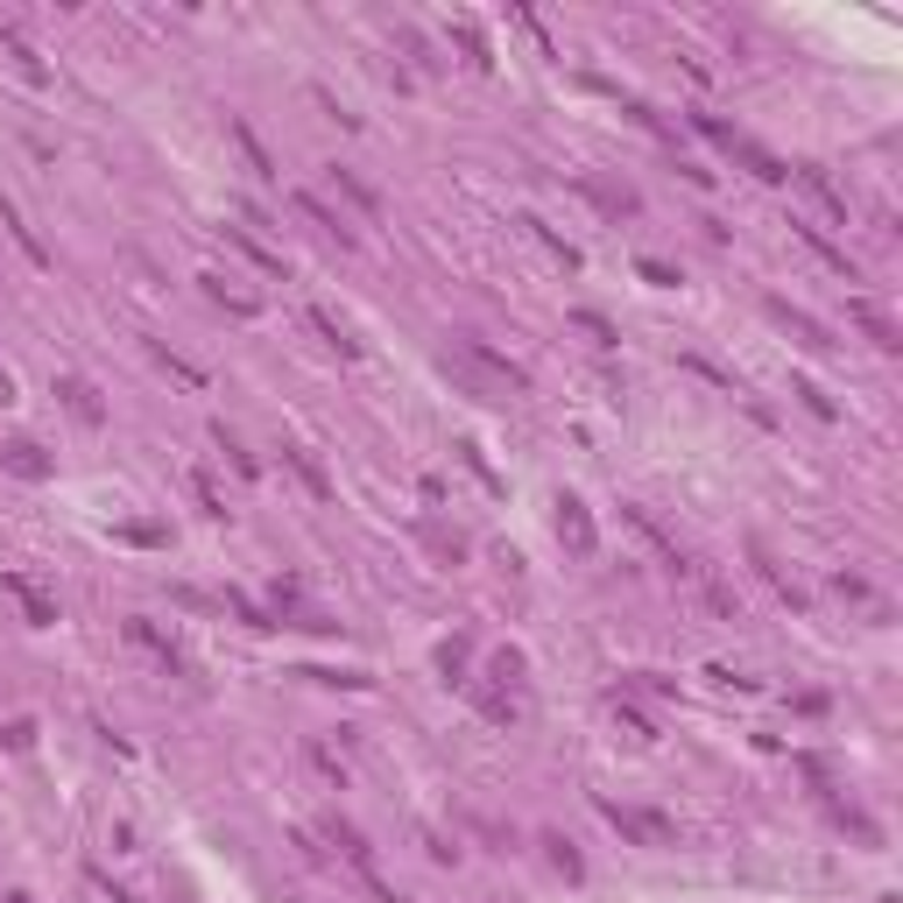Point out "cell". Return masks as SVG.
I'll return each instance as SVG.
<instances>
[{"label":"cell","mask_w":903,"mask_h":903,"mask_svg":"<svg viewBox=\"0 0 903 903\" xmlns=\"http://www.w3.org/2000/svg\"><path fill=\"white\" fill-rule=\"evenodd\" d=\"M438 368H445L452 389L473 396V402H515V396H530V374L515 368L509 353H494L488 339H466V332H452L445 346H438Z\"/></svg>","instance_id":"obj_1"},{"label":"cell","mask_w":903,"mask_h":903,"mask_svg":"<svg viewBox=\"0 0 903 903\" xmlns=\"http://www.w3.org/2000/svg\"><path fill=\"white\" fill-rule=\"evenodd\" d=\"M601 819H607L622 840H636V848H678V825H670L664 812H636V804H614V798H601Z\"/></svg>","instance_id":"obj_2"},{"label":"cell","mask_w":903,"mask_h":903,"mask_svg":"<svg viewBox=\"0 0 903 903\" xmlns=\"http://www.w3.org/2000/svg\"><path fill=\"white\" fill-rule=\"evenodd\" d=\"M0 601H14L22 607V622L29 628H57L64 622V607H57V593L35 579V572H0Z\"/></svg>","instance_id":"obj_3"},{"label":"cell","mask_w":903,"mask_h":903,"mask_svg":"<svg viewBox=\"0 0 903 903\" xmlns=\"http://www.w3.org/2000/svg\"><path fill=\"white\" fill-rule=\"evenodd\" d=\"M121 636H127L134 649H142V657L156 664L163 678H184V670H191V657L177 649V636H170V628H156V622H148V614H127V622H121Z\"/></svg>","instance_id":"obj_4"},{"label":"cell","mask_w":903,"mask_h":903,"mask_svg":"<svg viewBox=\"0 0 903 903\" xmlns=\"http://www.w3.org/2000/svg\"><path fill=\"white\" fill-rule=\"evenodd\" d=\"M558 515H551V530H558V544L572 551V558H601V530H593V509L579 502V494H558V502H551Z\"/></svg>","instance_id":"obj_5"},{"label":"cell","mask_w":903,"mask_h":903,"mask_svg":"<svg viewBox=\"0 0 903 903\" xmlns=\"http://www.w3.org/2000/svg\"><path fill=\"white\" fill-rule=\"evenodd\" d=\"M0 57H8V71H14L22 85H35V92L50 85V64H43V50L22 35V22H0Z\"/></svg>","instance_id":"obj_6"},{"label":"cell","mask_w":903,"mask_h":903,"mask_svg":"<svg viewBox=\"0 0 903 903\" xmlns=\"http://www.w3.org/2000/svg\"><path fill=\"white\" fill-rule=\"evenodd\" d=\"M50 396H57V402H64V410H71V417H79V424H85V431H100V424H106V402H100V389H92V381H85V374H71V368H64V374H57V381H50Z\"/></svg>","instance_id":"obj_7"},{"label":"cell","mask_w":903,"mask_h":903,"mask_svg":"<svg viewBox=\"0 0 903 903\" xmlns=\"http://www.w3.org/2000/svg\"><path fill=\"white\" fill-rule=\"evenodd\" d=\"M762 311H770V318L783 325V332H791V339L804 346V353H825V346H833V332H825V325H819L812 311H798L791 297H762Z\"/></svg>","instance_id":"obj_8"},{"label":"cell","mask_w":903,"mask_h":903,"mask_svg":"<svg viewBox=\"0 0 903 903\" xmlns=\"http://www.w3.org/2000/svg\"><path fill=\"white\" fill-rule=\"evenodd\" d=\"M0 473H14V480H50V473H57V452H43L35 438H8V445H0Z\"/></svg>","instance_id":"obj_9"},{"label":"cell","mask_w":903,"mask_h":903,"mask_svg":"<svg viewBox=\"0 0 903 903\" xmlns=\"http://www.w3.org/2000/svg\"><path fill=\"white\" fill-rule=\"evenodd\" d=\"M622 523L636 530V536H643L649 551H657V558H664L670 572H691V565H685V551H678V544H670V536H664V523H657V515H649V509H636V502H622Z\"/></svg>","instance_id":"obj_10"},{"label":"cell","mask_w":903,"mask_h":903,"mask_svg":"<svg viewBox=\"0 0 903 903\" xmlns=\"http://www.w3.org/2000/svg\"><path fill=\"white\" fill-rule=\"evenodd\" d=\"M791 177H798L804 191H812V205H819V213H825V219H840V226H848V191H840L833 177H825V170H819V163H798V170H791Z\"/></svg>","instance_id":"obj_11"},{"label":"cell","mask_w":903,"mask_h":903,"mask_svg":"<svg viewBox=\"0 0 903 903\" xmlns=\"http://www.w3.org/2000/svg\"><path fill=\"white\" fill-rule=\"evenodd\" d=\"M579 191L593 205H601L607 219H636L643 213V198H636V184H607V177H579Z\"/></svg>","instance_id":"obj_12"},{"label":"cell","mask_w":903,"mask_h":903,"mask_svg":"<svg viewBox=\"0 0 903 903\" xmlns=\"http://www.w3.org/2000/svg\"><path fill=\"white\" fill-rule=\"evenodd\" d=\"M276 452H283V466L304 480V494H311V502H332V473L318 466V452H311V445H276Z\"/></svg>","instance_id":"obj_13"},{"label":"cell","mask_w":903,"mask_h":903,"mask_svg":"<svg viewBox=\"0 0 903 903\" xmlns=\"http://www.w3.org/2000/svg\"><path fill=\"white\" fill-rule=\"evenodd\" d=\"M848 318L861 325V332H869V346H875V353H896V346H903V332H896V318H890V311H875L869 297H854V304H848Z\"/></svg>","instance_id":"obj_14"},{"label":"cell","mask_w":903,"mask_h":903,"mask_svg":"<svg viewBox=\"0 0 903 903\" xmlns=\"http://www.w3.org/2000/svg\"><path fill=\"white\" fill-rule=\"evenodd\" d=\"M297 213L311 219V226H318L325 240H339V247H353V240H360V234H353V219H346V213H332V205H325V198H311V191H297Z\"/></svg>","instance_id":"obj_15"},{"label":"cell","mask_w":903,"mask_h":903,"mask_svg":"<svg viewBox=\"0 0 903 903\" xmlns=\"http://www.w3.org/2000/svg\"><path fill=\"white\" fill-rule=\"evenodd\" d=\"M304 325H311V332H318L325 346H332V353H339V360H360V339H353V332H346V325H339L332 311H325V304H311V311H304Z\"/></svg>","instance_id":"obj_16"},{"label":"cell","mask_w":903,"mask_h":903,"mask_svg":"<svg viewBox=\"0 0 903 903\" xmlns=\"http://www.w3.org/2000/svg\"><path fill=\"white\" fill-rule=\"evenodd\" d=\"M445 35L459 43V57H466L473 71H488V64H494V50H488V35H480V22H466V14H452V22H445Z\"/></svg>","instance_id":"obj_17"},{"label":"cell","mask_w":903,"mask_h":903,"mask_svg":"<svg viewBox=\"0 0 903 903\" xmlns=\"http://www.w3.org/2000/svg\"><path fill=\"white\" fill-rule=\"evenodd\" d=\"M735 163L748 170V177H762V184H783V177H791V163H783V156H770L762 142H741V148H735Z\"/></svg>","instance_id":"obj_18"},{"label":"cell","mask_w":903,"mask_h":903,"mask_svg":"<svg viewBox=\"0 0 903 903\" xmlns=\"http://www.w3.org/2000/svg\"><path fill=\"white\" fill-rule=\"evenodd\" d=\"M798 240L812 247V255H819L825 268H833V276H848V283H861V268H854V255H848V247H833V240L819 234V226H798Z\"/></svg>","instance_id":"obj_19"},{"label":"cell","mask_w":903,"mask_h":903,"mask_svg":"<svg viewBox=\"0 0 903 903\" xmlns=\"http://www.w3.org/2000/svg\"><path fill=\"white\" fill-rule=\"evenodd\" d=\"M417 536H424V551H431V558H445V565H459V558H466V536H459V530H445L438 515H424V523H417Z\"/></svg>","instance_id":"obj_20"},{"label":"cell","mask_w":903,"mask_h":903,"mask_svg":"<svg viewBox=\"0 0 903 903\" xmlns=\"http://www.w3.org/2000/svg\"><path fill=\"white\" fill-rule=\"evenodd\" d=\"M833 593H840V601H854V607H869L875 622H890V601H882V593L861 579V572H833Z\"/></svg>","instance_id":"obj_21"},{"label":"cell","mask_w":903,"mask_h":903,"mask_svg":"<svg viewBox=\"0 0 903 903\" xmlns=\"http://www.w3.org/2000/svg\"><path fill=\"white\" fill-rule=\"evenodd\" d=\"M226 134H234V148L247 156V170H255V177H283V170H276V156H268V148L255 142V127H247L240 113H234V121H226Z\"/></svg>","instance_id":"obj_22"},{"label":"cell","mask_w":903,"mask_h":903,"mask_svg":"<svg viewBox=\"0 0 903 903\" xmlns=\"http://www.w3.org/2000/svg\"><path fill=\"white\" fill-rule=\"evenodd\" d=\"M325 177H332V191H339V198H353V205H360L368 219H381V191H374V184H360V177H353L346 163H332Z\"/></svg>","instance_id":"obj_23"},{"label":"cell","mask_w":903,"mask_h":903,"mask_svg":"<svg viewBox=\"0 0 903 903\" xmlns=\"http://www.w3.org/2000/svg\"><path fill=\"white\" fill-rule=\"evenodd\" d=\"M607 706H614V720H622V727H628V741H643V748H649V741H657V720H649V714H643V706H636V699H628V691H607Z\"/></svg>","instance_id":"obj_24"},{"label":"cell","mask_w":903,"mask_h":903,"mask_svg":"<svg viewBox=\"0 0 903 903\" xmlns=\"http://www.w3.org/2000/svg\"><path fill=\"white\" fill-rule=\"evenodd\" d=\"M523 670H530V657H523V649H494V657H488V685H494V691H509V699H515Z\"/></svg>","instance_id":"obj_25"},{"label":"cell","mask_w":903,"mask_h":903,"mask_svg":"<svg viewBox=\"0 0 903 903\" xmlns=\"http://www.w3.org/2000/svg\"><path fill=\"white\" fill-rule=\"evenodd\" d=\"M198 290L219 304V311H234V318H261V297H240V290H226V276H198Z\"/></svg>","instance_id":"obj_26"},{"label":"cell","mask_w":903,"mask_h":903,"mask_svg":"<svg viewBox=\"0 0 903 903\" xmlns=\"http://www.w3.org/2000/svg\"><path fill=\"white\" fill-rule=\"evenodd\" d=\"M0 226H8V234H14V247H22V255H29L35 268H50V247H43V240H35V234H29V219H22V213H14V205H8V198H0Z\"/></svg>","instance_id":"obj_27"},{"label":"cell","mask_w":903,"mask_h":903,"mask_svg":"<svg viewBox=\"0 0 903 903\" xmlns=\"http://www.w3.org/2000/svg\"><path fill=\"white\" fill-rule=\"evenodd\" d=\"M219 234L234 240V247H240V255L255 261V268H268V276H283V255H276V247H268V240H255V234H247V226H219Z\"/></svg>","instance_id":"obj_28"},{"label":"cell","mask_w":903,"mask_h":903,"mask_svg":"<svg viewBox=\"0 0 903 903\" xmlns=\"http://www.w3.org/2000/svg\"><path fill=\"white\" fill-rule=\"evenodd\" d=\"M466 664H473V643H466V636H445V643H438V678H445V685H466Z\"/></svg>","instance_id":"obj_29"},{"label":"cell","mask_w":903,"mask_h":903,"mask_svg":"<svg viewBox=\"0 0 903 903\" xmlns=\"http://www.w3.org/2000/svg\"><path fill=\"white\" fill-rule=\"evenodd\" d=\"M148 353H156V368H163V374H177L184 389H205V368H191V360H184V353H170L163 339H148Z\"/></svg>","instance_id":"obj_30"},{"label":"cell","mask_w":903,"mask_h":903,"mask_svg":"<svg viewBox=\"0 0 903 903\" xmlns=\"http://www.w3.org/2000/svg\"><path fill=\"white\" fill-rule=\"evenodd\" d=\"M219 614H234V622H247V628H276V622H268V607H255L240 586H226V593H219Z\"/></svg>","instance_id":"obj_31"},{"label":"cell","mask_w":903,"mask_h":903,"mask_svg":"<svg viewBox=\"0 0 903 903\" xmlns=\"http://www.w3.org/2000/svg\"><path fill=\"white\" fill-rule=\"evenodd\" d=\"M756 572H762V579H770V586H777V593H783L791 607H804V586H798V579H791V572H783V565H777V558H770L762 544H756Z\"/></svg>","instance_id":"obj_32"},{"label":"cell","mask_w":903,"mask_h":903,"mask_svg":"<svg viewBox=\"0 0 903 903\" xmlns=\"http://www.w3.org/2000/svg\"><path fill=\"white\" fill-rule=\"evenodd\" d=\"M213 445L226 452V466H234L240 480H255V473H261V466H255V452H247V445H240V438H234V431H226V424H213Z\"/></svg>","instance_id":"obj_33"},{"label":"cell","mask_w":903,"mask_h":903,"mask_svg":"<svg viewBox=\"0 0 903 903\" xmlns=\"http://www.w3.org/2000/svg\"><path fill=\"white\" fill-rule=\"evenodd\" d=\"M691 127H699V134H706V142H714V148H727V156H735V148L748 142V134H741V127H727L720 113H691Z\"/></svg>","instance_id":"obj_34"},{"label":"cell","mask_w":903,"mask_h":903,"mask_svg":"<svg viewBox=\"0 0 903 903\" xmlns=\"http://www.w3.org/2000/svg\"><path fill=\"white\" fill-rule=\"evenodd\" d=\"M191 502H198L205 515H213V523H219V515H226V494H219V480L205 473V466H191Z\"/></svg>","instance_id":"obj_35"},{"label":"cell","mask_w":903,"mask_h":903,"mask_svg":"<svg viewBox=\"0 0 903 903\" xmlns=\"http://www.w3.org/2000/svg\"><path fill=\"white\" fill-rule=\"evenodd\" d=\"M791 396H798V402H804V410H812V417H819V424H833V417H840V402H833V396H825V389H819V381H804V374L791 381Z\"/></svg>","instance_id":"obj_36"},{"label":"cell","mask_w":903,"mask_h":903,"mask_svg":"<svg viewBox=\"0 0 903 903\" xmlns=\"http://www.w3.org/2000/svg\"><path fill=\"white\" fill-rule=\"evenodd\" d=\"M544 848H551V869H558L565 882H579V875H586V861H579V848H572L565 833H544Z\"/></svg>","instance_id":"obj_37"},{"label":"cell","mask_w":903,"mask_h":903,"mask_svg":"<svg viewBox=\"0 0 903 903\" xmlns=\"http://www.w3.org/2000/svg\"><path fill=\"white\" fill-rule=\"evenodd\" d=\"M459 466H466V473H473V480H480V488H488V494H502V473L488 466V452H480L473 438H466V445H459Z\"/></svg>","instance_id":"obj_38"},{"label":"cell","mask_w":903,"mask_h":903,"mask_svg":"<svg viewBox=\"0 0 903 903\" xmlns=\"http://www.w3.org/2000/svg\"><path fill=\"white\" fill-rule=\"evenodd\" d=\"M473 699H480V714H488L494 727H509V720H515V699H509V691H494V685H473Z\"/></svg>","instance_id":"obj_39"},{"label":"cell","mask_w":903,"mask_h":903,"mask_svg":"<svg viewBox=\"0 0 903 903\" xmlns=\"http://www.w3.org/2000/svg\"><path fill=\"white\" fill-rule=\"evenodd\" d=\"M833 819L848 825V833L861 840V848H882V833H875V819H869V812H854V804H833Z\"/></svg>","instance_id":"obj_40"},{"label":"cell","mask_w":903,"mask_h":903,"mask_svg":"<svg viewBox=\"0 0 903 903\" xmlns=\"http://www.w3.org/2000/svg\"><path fill=\"white\" fill-rule=\"evenodd\" d=\"M0 748H8V756H29V748H35V720L14 714L8 727H0Z\"/></svg>","instance_id":"obj_41"},{"label":"cell","mask_w":903,"mask_h":903,"mask_svg":"<svg viewBox=\"0 0 903 903\" xmlns=\"http://www.w3.org/2000/svg\"><path fill=\"white\" fill-rule=\"evenodd\" d=\"M304 756H311V770L325 777V783H332V791H346V762L332 756V748H325V741H311V748H304Z\"/></svg>","instance_id":"obj_42"},{"label":"cell","mask_w":903,"mask_h":903,"mask_svg":"<svg viewBox=\"0 0 903 903\" xmlns=\"http://www.w3.org/2000/svg\"><path fill=\"white\" fill-rule=\"evenodd\" d=\"M523 226H530V234H536V240H544V247H551V255H558L565 268H579V247H572V240H558V234H551V226H544V219H523Z\"/></svg>","instance_id":"obj_43"},{"label":"cell","mask_w":903,"mask_h":903,"mask_svg":"<svg viewBox=\"0 0 903 903\" xmlns=\"http://www.w3.org/2000/svg\"><path fill=\"white\" fill-rule=\"evenodd\" d=\"M636 276H643V283H657V290H678V268L657 261V255H636Z\"/></svg>","instance_id":"obj_44"},{"label":"cell","mask_w":903,"mask_h":903,"mask_svg":"<svg viewBox=\"0 0 903 903\" xmlns=\"http://www.w3.org/2000/svg\"><path fill=\"white\" fill-rule=\"evenodd\" d=\"M572 325H579V332H586L593 346H614V325H607L601 311H572Z\"/></svg>","instance_id":"obj_45"},{"label":"cell","mask_w":903,"mask_h":903,"mask_svg":"<svg viewBox=\"0 0 903 903\" xmlns=\"http://www.w3.org/2000/svg\"><path fill=\"white\" fill-rule=\"evenodd\" d=\"M121 536H127V544H170L163 523H121Z\"/></svg>","instance_id":"obj_46"},{"label":"cell","mask_w":903,"mask_h":903,"mask_svg":"<svg viewBox=\"0 0 903 903\" xmlns=\"http://www.w3.org/2000/svg\"><path fill=\"white\" fill-rule=\"evenodd\" d=\"M678 177H685L691 191H714V170H706V163H678Z\"/></svg>","instance_id":"obj_47"},{"label":"cell","mask_w":903,"mask_h":903,"mask_svg":"<svg viewBox=\"0 0 903 903\" xmlns=\"http://www.w3.org/2000/svg\"><path fill=\"white\" fill-rule=\"evenodd\" d=\"M424 848H431V861H459V848H452L445 833H424Z\"/></svg>","instance_id":"obj_48"},{"label":"cell","mask_w":903,"mask_h":903,"mask_svg":"<svg viewBox=\"0 0 903 903\" xmlns=\"http://www.w3.org/2000/svg\"><path fill=\"white\" fill-rule=\"evenodd\" d=\"M8 402H14V374L0 368V410H8Z\"/></svg>","instance_id":"obj_49"},{"label":"cell","mask_w":903,"mask_h":903,"mask_svg":"<svg viewBox=\"0 0 903 903\" xmlns=\"http://www.w3.org/2000/svg\"><path fill=\"white\" fill-rule=\"evenodd\" d=\"M0 903H35V896H29V890H8V896H0Z\"/></svg>","instance_id":"obj_50"},{"label":"cell","mask_w":903,"mask_h":903,"mask_svg":"<svg viewBox=\"0 0 903 903\" xmlns=\"http://www.w3.org/2000/svg\"><path fill=\"white\" fill-rule=\"evenodd\" d=\"M283 903H297V896H283Z\"/></svg>","instance_id":"obj_51"}]
</instances>
